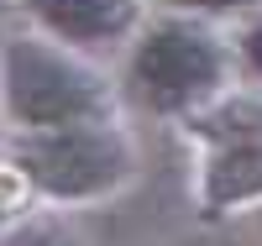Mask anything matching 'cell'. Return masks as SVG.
<instances>
[{
  "label": "cell",
  "mask_w": 262,
  "mask_h": 246,
  "mask_svg": "<svg viewBox=\"0 0 262 246\" xmlns=\"http://www.w3.org/2000/svg\"><path fill=\"white\" fill-rule=\"evenodd\" d=\"M0 100L21 131H58L111 116V84L53 37H16L0 53Z\"/></svg>",
  "instance_id": "6da1fadb"
},
{
  "label": "cell",
  "mask_w": 262,
  "mask_h": 246,
  "mask_svg": "<svg viewBox=\"0 0 262 246\" xmlns=\"http://www.w3.org/2000/svg\"><path fill=\"white\" fill-rule=\"evenodd\" d=\"M226 69H231L226 42L205 21L179 11V16H158L142 27L126 58V84L147 110L173 116V110H194L215 100L226 89Z\"/></svg>",
  "instance_id": "7a4b0ae2"
},
{
  "label": "cell",
  "mask_w": 262,
  "mask_h": 246,
  "mask_svg": "<svg viewBox=\"0 0 262 246\" xmlns=\"http://www.w3.org/2000/svg\"><path fill=\"white\" fill-rule=\"evenodd\" d=\"M16 163L48 199H95L126 184L131 142L111 121H79L58 131H27L16 147Z\"/></svg>",
  "instance_id": "3957f363"
},
{
  "label": "cell",
  "mask_w": 262,
  "mask_h": 246,
  "mask_svg": "<svg viewBox=\"0 0 262 246\" xmlns=\"http://www.w3.org/2000/svg\"><path fill=\"white\" fill-rule=\"evenodd\" d=\"M27 11L63 48H116L142 21L137 0H27Z\"/></svg>",
  "instance_id": "277c9868"
},
{
  "label": "cell",
  "mask_w": 262,
  "mask_h": 246,
  "mask_svg": "<svg viewBox=\"0 0 262 246\" xmlns=\"http://www.w3.org/2000/svg\"><path fill=\"white\" fill-rule=\"evenodd\" d=\"M262 199V137H236L210 152L205 168V205L210 210H231Z\"/></svg>",
  "instance_id": "5b68a950"
},
{
  "label": "cell",
  "mask_w": 262,
  "mask_h": 246,
  "mask_svg": "<svg viewBox=\"0 0 262 246\" xmlns=\"http://www.w3.org/2000/svg\"><path fill=\"white\" fill-rule=\"evenodd\" d=\"M200 137H210L215 147L236 142V137H262V100L252 95H236L226 105H215L210 116H200Z\"/></svg>",
  "instance_id": "8992f818"
},
{
  "label": "cell",
  "mask_w": 262,
  "mask_h": 246,
  "mask_svg": "<svg viewBox=\"0 0 262 246\" xmlns=\"http://www.w3.org/2000/svg\"><path fill=\"white\" fill-rule=\"evenodd\" d=\"M0 246H79V241L58 226H21V231H0Z\"/></svg>",
  "instance_id": "52a82bcc"
},
{
  "label": "cell",
  "mask_w": 262,
  "mask_h": 246,
  "mask_svg": "<svg viewBox=\"0 0 262 246\" xmlns=\"http://www.w3.org/2000/svg\"><path fill=\"white\" fill-rule=\"evenodd\" d=\"M242 63L262 79V16H252V21H247V32H242Z\"/></svg>",
  "instance_id": "ba28073f"
},
{
  "label": "cell",
  "mask_w": 262,
  "mask_h": 246,
  "mask_svg": "<svg viewBox=\"0 0 262 246\" xmlns=\"http://www.w3.org/2000/svg\"><path fill=\"white\" fill-rule=\"evenodd\" d=\"M179 11H205V16H215V11H252V6H262V0H173Z\"/></svg>",
  "instance_id": "9c48e42d"
},
{
  "label": "cell",
  "mask_w": 262,
  "mask_h": 246,
  "mask_svg": "<svg viewBox=\"0 0 262 246\" xmlns=\"http://www.w3.org/2000/svg\"><path fill=\"white\" fill-rule=\"evenodd\" d=\"M257 220H262V215H257Z\"/></svg>",
  "instance_id": "30bf717a"
}]
</instances>
